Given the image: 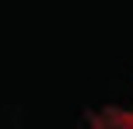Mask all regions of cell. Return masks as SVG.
<instances>
[{"mask_svg":"<svg viewBox=\"0 0 133 129\" xmlns=\"http://www.w3.org/2000/svg\"><path fill=\"white\" fill-rule=\"evenodd\" d=\"M88 129H133V112L126 108H105L88 122Z\"/></svg>","mask_w":133,"mask_h":129,"instance_id":"cell-1","label":"cell"}]
</instances>
